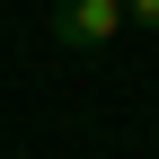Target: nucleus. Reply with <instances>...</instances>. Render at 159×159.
<instances>
[{
    "label": "nucleus",
    "instance_id": "nucleus-1",
    "mask_svg": "<svg viewBox=\"0 0 159 159\" xmlns=\"http://www.w3.org/2000/svg\"><path fill=\"white\" fill-rule=\"evenodd\" d=\"M124 0H53V44H71V53H106V44H124Z\"/></svg>",
    "mask_w": 159,
    "mask_h": 159
},
{
    "label": "nucleus",
    "instance_id": "nucleus-2",
    "mask_svg": "<svg viewBox=\"0 0 159 159\" xmlns=\"http://www.w3.org/2000/svg\"><path fill=\"white\" fill-rule=\"evenodd\" d=\"M124 18H133L142 35H159V0H124Z\"/></svg>",
    "mask_w": 159,
    "mask_h": 159
}]
</instances>
